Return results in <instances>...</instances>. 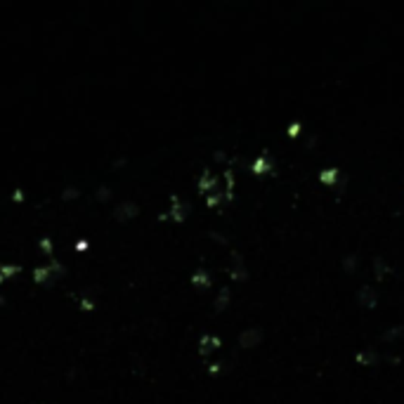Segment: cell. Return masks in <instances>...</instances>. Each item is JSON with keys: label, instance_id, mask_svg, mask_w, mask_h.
<instances>
[{"label": "cell", "instance_id": "1", "mask_svg": "<svg viewBox=\"0 0 404 404\" xmlns=\"http://www.w3.org/2000/svg\"><path fill=\"white\" fill-rule=\"evenodd\" d=\"M138 213H140V206L135 201H121L119 206L114 208V220L116 222H128V220H133Z\"/></svg>", "mask_w": 404, "mask_h": 404}, {"label": "cell", "instance_id": "2", "mask_svg": "<svg viewBox=\"0 0 404 404\" xmlns=\"http://www.w3.org/2000/svg\"><path fill=\"white\" fill-rule=\"evenodd\" d=\"M217 345H220V340H217L215 336H203L201 343H199V350H201V355H208V352Z\"/></svg>", "mask_w": 404, "mask_h": 404}, {"label": "cell", "instance_id": "3", "mask_svg": "<svg viewBox=\"0 0 404 404\" xmlns=\"http://www.w3.org/2000/svg\"><path fill=\"white\" fill-rule=\"evenodd\" d=\"M171 215L175 217V220H182V217L187 215V203H185V201H180V199H173Z\"/></svg>", "mask_w": 404, "mask_h": 404}, {"label": "cell", "instance_id": "4", "mask_svg": "<svg viewBox=\"0 0 404 404\" xmlns=\"http://www.w3.org/2000/svg\"><path fill=\"white\" fill-rule=\"evenodd\" d=\"M258 338H260V331H256V329L244 331L241 333V345H253V343H258Z\"/></svg>", "mask_w": 404, "mask_h": 404}, {"label": "cell", "instance_id": "5", "mask_svg": "<svg viewBox=\"0 0 404 404\" xmlns=\"http://www.w3.org/2000/svg\"><path fill=\"white\" fill-rule=\"evenodd\" d=\"M78 196V187H73V185H69V187H64V192H62V199H76Z\"/></svg>", "mask_w": 404, "mask_h": 404}, {"label": "cell", "instance_id": "6", "mask_svg": "<svg viewBox=\"0 0 404 404\" xmlns=\"http://www.w3.org/2000/svg\"><path fill=\"white\" fill-rule=\"evenodd\" d=\"M192 282H194L196 286H206L208 284V275H206V272H196V275L192 277Z\"/></svg>", "mask_w": 404, "mask_h": 404}, {"label": "cell", "instance_id": "7", "mask_svg": "<svg viewBox=\"0 0 404 404\" xmlns=\"http://www.w3.org/2000/svg\"><path fill=\"white\" fill-rule=\"evenodd\" d=\"M210 187H213V178H210L208 173H203V178H201V192H210Z\"/></svg>", "mask_w": 404, "mask_h": 404}, {"label": "cell", "instance_id": "8", "mask_svg": "<svg viewBox=\"0 0 404 404\" xmlns=\"http://www.w3.org/2000/svg\"><path fill=\"white\" fill-rule=\"evenodd\" d=\"M95 196L99 199V201H107V199L111 196V189H109V187H99V189L95 192Z\"/></svg>", "mask_w": 404, "mask_h": 404}, {"label": "cell", "instance_id": "9", "mask_svg": "<svg viewBox=\"0 0 404 404\" xmlns=\"http://www.w3.org/2000/svg\"><path fill=\"white\" fill-rule=\"evenodd\" d=\"M31 404H36V402H31Z\"/></svg>", "mask_w": 404, "mask_h": 404}]
</instances>
